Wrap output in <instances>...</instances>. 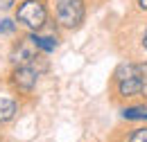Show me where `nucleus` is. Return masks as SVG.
<instances>
[{
	"label": "nucleus",
	"mask_w": 147,
	"mask_h": 142,
	"mask_svg": "<svg viewBox=\"0 0 147 142\" xmlns=\"http://www.w3.org/2000/svg\"><path fill=\"white\" fill-rule=\"evenodd\" d=\"M11 16L23 32H41L52 23L50 0H18Z\"/></svg>",
	"instance_id": "obj_1"
},
{
	"label": "nucleus",
	"mask_w": 147,
	"mask_h": 142,
	"mask_svg": "<svg viewBox=\"0 0 147 142\" xmlns=\"http://www.w3.org/2000/svg\"><path fill=\"white\" fill-rule=\"evenodd\" d=\"M50 7L61 32H77L88 16V0H50Z\"/></svg>",
	"instance_id": "obj_2"
},
{
	"label": "nucleus",
	"mask_w": 147,
	"mask_h": 142,
	"mask_svg": "<svg viewBox=\"0 0 147 142\" xmlns=\"http://www.w3.org/2000/svg\"><path fill=\"white\" fill-rule=\"evenodd\" d=\"M38 77H43L41 72L30 63V66H14L9 74H7V84L14 95H20V97H30L34 88L38 84Z\"/></svg>",
	"instance_id": "obj_3"
},
{
	"label": "nucleus",
	"mask_w": 147,
	"mask_h": 142,
	"mask_svg": "<svg viewBox=\"0 0 147 142\" xmlns=\"http://www.w3.org/2000/svg\"><path fill=\"white\" fill-rule=\"evenodd\" d=\"M59 27H57V23L52 20L45 29H41V32H25V38L30 41V45L36 50V52H43V54H55L57 48H59Z\"/></svg>",
	"instance_id": "obj_4"
},
{
	"label": "nucleus",
	"mask_w": 147,
	"mask_h": 142,
	"mask_svg": "<svg viewBox=\"0 0 147 142\" xmlns=\"http://www.w3.org/2000/svg\"><path fill=\"white\" fill-rule=\"evenodd\" d=\"M34 56H36V50L30 45V41H27L25 36L18 38V41H14L11 48H9V54H7L11 68H14V66H30V63L34 61Z\"/></svg>",
	"instance_id": "obj_5"
},
{
	"label": "nucleus",
	"mask_w": 147,
	"mask_h": 142,
	"mask_svg": "<svg viewBox=\"0 0 147 142\" xmlns=\"http://www.w3.org/2000/svg\"><path fill=\"white\" fill-rule=\"evenodd\" d=\"M20 111V104L11 90H0V126L9 124Z\"/></svg>",
	"instance_id": "obj_6"
},
{
	"label": "nucleus",
	"mask_w": 147,
	"mask_h": 142,
	"mask_svg": "<svg viewBox=\"0 0 147 142\" xmlns=\"http://www.w3.org/2000/svg\"><path fill=\"white\" fill-rule=\"evenodd\" d=\"M115 92L118 97L122 99H131V97H138L143 92V74H134V77H127L122 81H115Z\"/></svg>",
	"instance_id": "obj_7"
},
{
	"label": "nucleus",
	"mask_w": 147,
	"mask_h": 142,
	"mask_svg": "<svg viewBox=\"0 0 147 142\" xmlns=\"http://www.w3.org/2000/svg\"><path fill=\"white\" fill-rule=\"evenodd\" d=\"M134 74H143L140 72V63H136V61H122L113 70V81H122V79L134 77Z\"/></svg>",
	"instance_id": "obj_8"
},
{
	"label": "nucleus",
	"mask_w": 147,
	"mask_h": 142,
	"mask_svg": "<svg viewBox=\"0 0 147 142\" xmlns=\"http://www.w3.org/2000/svg\"><path fill=\"white\" fill-rule=\"evenodd\" d=\"M122 120L127 122H147V106L145 104H134V106H125L120 111Z\"/></svg>",
	"instance_id": "obj_9"
},
{
	"label": "nucleus",
	"mask_w": 147,
	"mask_h": 142,
	"mask_svg": "<svg viewBox=\"0 0 147 142\" xmlns=\"http://www.w3.org/2000/svg\"><path fill=\"white\" fill-rule=\"evenodd\" d=\"M18 23L11 14H5L0 18V38H9V36H16L18 34Z\"/></svg>",
	"instance_id": "obj_10"
},
{
	"label": "nucleus",
	"mask_w": 147,
	"mask_h": 142,
	"mask_svg": "<svg viewBox=\"0 0 147 142\" xmlns=\"http://www.w3.org/2000/svg\"><path fill=\"white\" fill-rule=\"evenodd\" d=\"M127 142H147V126H138L129 133Z\"/></svg>",
	"instance_id": "obj_11"
},
{
	"label": "nucleus",
	"mask_w": 147,
	"mask_h": 142,
	"mask_svg": "<svg viewBox=\"0 0 147 142\" xmlns=\"http://www.w3.org/2000/svg\"><path fill=\"white\" fill-rule=\"evenodd\" d=\"M18 0H0V14H11Z\"/></svg>",
	"instance_id": "obj_12"
},
{
	"label": "nucleus",
	"mask_w": 147,
	"mask_h": 142,
	"mask_svg": "<svg viewBox=\"0 0 147 142\" xmlns=\"http://www.w3.org/2000/svg\"><path fill=\"white\" fill-rule=\"evenodd\" d=\"M134 5L140 14H147V0H134Z\"/></svg>",
	"instance_id": "obj_13"
},
{
	"label": "nucleus",
	"mask_w": 147,
	"mask_h": 142,
	"mask_svg": "<svg viewBox=\"0 0 147 142\" xmlns=\"http://www.w3.org/2000/svg\"><path fill=\"white\" fill-rule=\"evenodd\" d=\"M140 45H143V50L147 52V25H145V32H143V38H140Z\"/></svg>",
	"instance_id": "obj_14"
}]
</instances>
